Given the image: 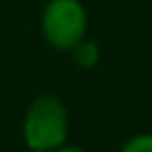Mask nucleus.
Here are the masks:
<instances>
[{
	"instance_id": "obj_1",
	"label": "nucleus",
	"mask_w": 152,
	"mask_h": 152,
	"mask_svg": "<svg viewBox=\"0 0 152 152\" xmlns=\"http://www.w3.org/2000/svg\"><path fill=\"white\" fill-rule=\"evenodd\" d=\"M20 137L29 152H54L69 139V110L56 94H40L27 105Z\"/></svg>"
},
{
	"instance_id": "obj_2",
	"label": "nucleus",
	"mask_w": 152,
	"mask_h": 152,
	"mask_svg": "<svg viewBox=\"0 0 152 152\" xmlns=\"http://www.w3.org/2000/svg\"><path fill=\"white\" fill-rule=\"evenodd\" d=\"M40 34L58 52H72L87 38L90 16L83 0H47L40 9Z\"/></svg>"
},
{
	"instance_id": "obj_3",
	"label": "nucleus",
	"mask_w": 152,
	"mask_h": 152,
	"mask_svg": "<svg viewBox=\"0 0 152 152\" xmlns=\"http://www.w3.org/2000/svg\"><path fill=\"white\" fill-rule=\"evenodd\" d=\"M72 54H74V63H76V65H81V67L96 65V63H99V56H101L99 45L92 43L90 38H85L78 47H74V49H72Z\"/></svg>"
},
{
	"instance_id": "obj_4",
	"label": "nucleus",
	"mask_w": 152,
	"mask_h": 152,
	"mask_svg": "<svg viewBox=\"0 0 152 152\" xmlns=\"http://www.w3.org/2000/svg\"><path fill=\"white\" fill-rule=\"evenodd\" d=\"M119 152H152V132H141L130 137L119 148Z\"/></svg>"
},
{
	"instance_id": "obj_5",
	"label": "nucleus",
	"mask_w": 152,
	"mask_h": 152,
	"mask_svg": "<svg viewBox=\"0 0 152 152\" xmlns=\"http://www.w3.org/2000/svg\"><path fill=\"white\" fill-rule=\"evenodd\" d=\"M54 152H87V150L81 148V145H74V143H65L63 148H58V150H54Z\"/></svg>"
}]
</instances>
